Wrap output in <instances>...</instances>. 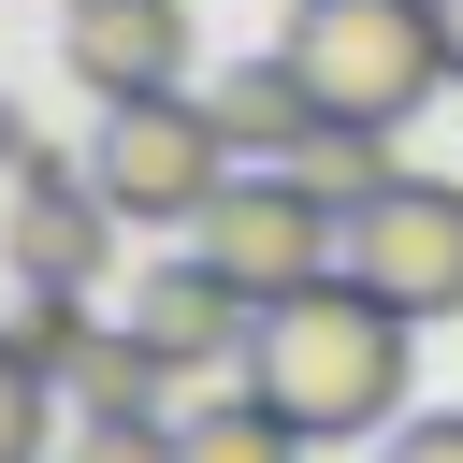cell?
I'll list each match as a JSON object with an SVG mask.
<instances>
[{"instance_id":"3","label":"cell","mask_w":463,"mask_h":463,"mask_svg":"<svg viewBox=\"0 0 463 463\" xmlns=\"http://www.w3.org/2000/svg\"><path fill=\"white\" fill-rule=\"evenodd\" d=\"M232 174H246V159H232V130H217L203 87L101 101V130H87V188L116 203V232H203Z\"/></svg>"},{"instance_id":"16","label":"cell","mask_w":463,"mask_h":463,"mask_svg":"<svg viewBox=\"0 0 463 463\" xmlns=\"http://www.w3.org/2000/svg\"><path fill=\"white\" fill-rule=\"evenodd\" d=\"M376 463H463V405H420V420H391V434H376Z\"/></svg>"},{"instance_id":"14","label":"cell","mask_w":463,"mask_h":463,"mask_svg":"<svg viewBox=\"0 0 463 463\" xmlns=\"http://www.w3.org/2000/svg\"><path fill=\"white\" fill-rule=\"evenodd\" d=\"M87 333H101V318H87V289H29V304H14V347H29L43 376H58V362H72Z\"/></svg>"},{"instance_id":"15","label":"cell","mask_w":463,"mask_h":463,"mask_svg":"<svg viewBox=\"0 0 463 463\" xmlns=\"http://www.w3.org/2000/svg\"><path fill=\"white\" fill-rule=\"evenodd\" d=\"M72 463H188V449H174V420H87Z\"/></svg>"},{"instance_id":"11","label":"cell","mask_w":463,"mask_h":463,"mask_svg":"<svg viewBox=\"0 0 463 463\" xmlns=\"http://www.w3.org/2000/svg\"><path fill=\"white\" fill-rule=\"evenodd\" d=\"M174 449H188V463H304V434H289L246 376H232V391H203V405H174Z\"/></svg>"},{"instance_id":"9","label":"cell","mask_w":463,"mask_h":463,"mask_svg":"<svg viewBox=\"0 0 463 463\" xmlns=\"http://www.w3.org/2000/svg\"><path fill=\"white\" fill-rule=\"evenodd\" d=\"M203 101H217V130H232V159H260V174H289V159L318 145V87H304L289 58H232V72L203 87Z\"/></svg>"},{"instance_id":"1","label":"cell","mask_w":463,"mask_h":463,"mask_svg":"<svg viewBox=\"0 0 463 463\" xmlns=\"http://www.w3.org/2000/svg\"><path fill=\"white\" fill-rule=\"evenodd\" d=\"M405 376H420V318L362 304L347 275H318L304 304H275V318H260V347H246V391H260L304 449H347V434L420 420V405H405Z\"/></svg>"},{"instance_id":"7","label":"cell","mask_w":463,"mask_h":463,"mask_svg":"<svg viewBox=\"0 0 463 463\" xmlns=\"http://www.w3.org/2000/svg\"><path fill=\"white\" fill-rule=\"evenodd\" d=\"M58 58L87 101H159L188 87V0H58Z\"/></svg>"},{"instance_id":"2","label":"cell","mask_w":463,"mask_h":463,"mask_svg":"<svg viewBox=\"0 0 463 463\" xmlns=\"http://www.w3.org/2000/svg\"><path fill=\"white\" fill-rule=\"evenodd\" d=\"M318 116H362V130H405L449 101V14L434 0H289V43H275Z\"/></svg>"},{"instance_id":"12","label":"cell","mask_w":463,"mask_h":463,"mask_svg":"<svg viewBox=\"0 0 463 463\" xmlns=\"http://www.w3.org/2000/svg\"><path fill=\"white\" fill-rule=\"evenodd\" d=\"M289 174H304V188H318V203L347 217V203H376V188H391L405 159H391V130H362V116H318V145H304Z\"/></svg>"},{"instance_id":"13","label":"cell","mask_w":463,"mask_h":463,"mask_svg":"<svg viewBox=\"0 0 463 463\" xmlns=\"http://www.w3.org/2000/svg\"><path fill=\"white\" fill-rule=\"evenodd\" d=\"M58 449V376L14 347V318H0V463H43Z\"/></svg>"},{"instance_id":"17","label":"cell","mask_w":463,"mask_h":463,"mask_svg":"<svg viewBox=\"0 0 463 463\" xmlns=\"http://www.w3.org/2000/svg\"><path fill=\"white\" fill-rule=\"evenodd\" d=\"M0 174H43V145H29V116H14V87H0Z\"/></svg>"},{"instance_id":"4","label":"cell","mask_w":463,"mask_h":463,"mask_svg":"<svg viewBox=\"0 0 463 463\" xmlns=\"http://www.w3.org/2000/svg\"><path fill=\"white\" fill-rule=\"evenodd\" d=\"M333 275L391 318H463V188L449 174H391L376 203H347Z\"/></svg>"},{"instance_id":"18","label":"cell","mask_w":463,"mask_h":463,"mask_svg":"<svg viewBox=\"0 0 463 463\" xmlns=\"http://www.w3.org/2000/svg\"><path fill=\"white\" fill-rule=\"evenodd\" d=\"M434 14H449V87H463V0H434Z\"/></svg>"},{"instance_id":"6","label":"cell","mask_w":463,"mask_h":463,"mask_svg":"<svg viewBox=\"0 0 463 463\" xmlns=\"http://www.w3.org/2000/svg\"><path fill=\"white\" fill-rule=\"evenodd\" d=\"M130 333L174 362V376H246V347H260V304L203 260V246H174L145 289H130Z\"/></svg>"},{"instance_id":"10","label":"cell","mask_w":463,"mask_h":463,"mask_svg":"<svg viewBox=\"0 0 463 463\" xmlns=\"http://www.w3.org/2000/svg\"><path fill=\"white\" fill-rule=\"evenodd\" d=\"M58 391H72V420H174V362L116 318V333H87L72 362H58Z\"/></svg>"},{"instance_id":"5","label":"cell","mask_w":463,"mask_h":463,"mask_svg":"<svg viewBox=\"0 0 463 463\" xmlns=\"http://www.w3.org/2000/svg\"><path fill=\"white\" fill-rule=\"evenodd\" d=\"M333 232H347V217H333V203H318L304 174H260V159H246V174L217 188V217H203L188 246H203V260H217V275H232V289H246V304L275 318V304H304V289L333 275Z\"/></svg>"},{"instance_id":"8","label":"cell","mask_w":463,"mask_h":463,"mask_svg":"<svg viewBox=\"0 0 463 463\" xmlns=\"http://www.w3.org/2000/svg\"><path fill=\"white\" fill-rule=\"evenodd\" d=\"M0 246H14V275H29V289H87V275H101V246H116V203L87 188V159H43V174H14Z\"/></svg>"}]
</instances>
